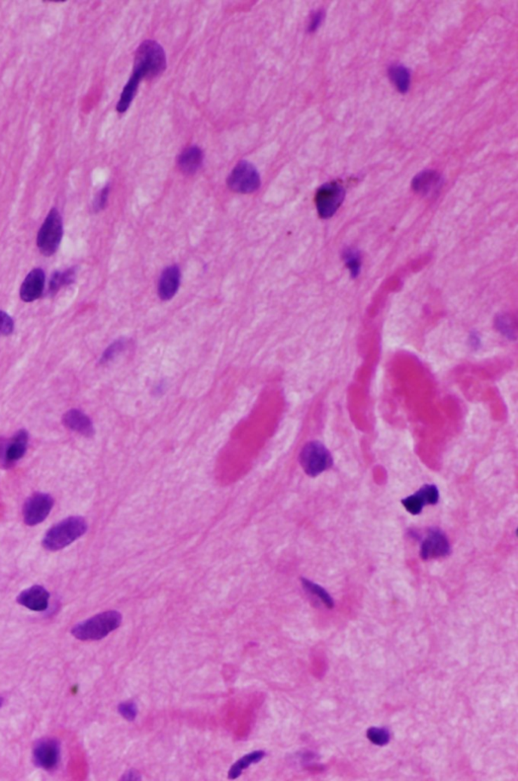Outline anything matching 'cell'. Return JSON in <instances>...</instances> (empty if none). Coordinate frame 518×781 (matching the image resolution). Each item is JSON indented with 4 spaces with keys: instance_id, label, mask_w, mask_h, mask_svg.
<instances>
[{
    "instance_id": "6da1fadb",
    "label": "cell",
    "mask_w": 518,
    "mask_h": 781,
    "mask_svg": "<svg viewBox=\"0 0 518 781\" xmlns=\"http://www.w3.org/2000/svg\"><path fill=\"white\" fill-rule=\"evenodd\" d=\"M122 620L123 616L120 612H102L90 620L74 625L71 634L74 638L81 641H100L106 638L114 630L118 629Z\"/></svg>"
},
{
    "instance_id": "7a4b0ae2",
    "label": "cell",
    "mask_w": 518,
    "mask_h": 781,
    "mask_svg": "<svg viewBox=\"0 0 518 781\" xmlns=\"http://www.w3.org/2000/svg\"><path fill=\"white\" fill-rule=\"evenodd\" d=\"M165 68V53L158 43L145 41L139 46L135 55L133 74L140 79H152L161 74Z\"/></svg>"
},
{
    "instance_id": "3957f363",
    "label": "cell",
    "mask_w": 518,
    "mask_h": 781,
    "mask_svg": "<svg viewBox=\"0 0 518 781\" xmlns=\"http://www.w3.org/2000/svg\"><path fill=\"white\" fill-rule=\"evenodd\" d=\"M86 530L88 524L83 518L77 516L67 518L48 530L43 539V547L50 552L63 549L81 538Z\"/></svg>"
},
{
    "instance_id": "277c9868",
    "label": "cell",
    "mask_w": 518,
    "mask_h": 781,
    "mask_svg": "<svg viewBox=\"0 0 518 781\" xmlns=\"http://www.w3.org/2000/svg\"><path fill=\"white\" fill-rule=\"evenodd\" d=\"M62 236V217H61L58 210L53 208L46 217L44 223L39 230L36 246H38L39 250L43 255L46 257H50L58 250Z\"/></svg>"
},
{
    "instance_id": "5b68a950",
    "label": "cell",
    "mask_w": 518,
    "mask_h": 781,
    "mask_svg": "<svg viewBox=\"0 0 518 781\" xmlns=\"http://www.w3.org/2000/svg\"><path fill=\"white\" fill-rule=\"evenodd\" d=\"M300 462L308 476H316L332 467V456L319 442H310L303 448Z\"/></svg>"
},
{
    "instance_id": "8992f818",
    "label": "cell",
    "mask_w": 518,
    "mask_h": 781,
    "mask_svg": "<svg viewBox=\"0 0 518 781\" xmlns=\"http://www.w3.org/2000/svg\"><path fill=\"white\" fill-rule=\"evenodd\" d=\"M228 187L236 193L250 194L259 189L261 180L257 168L250 161L236 164L227 179Z\"/></svg>"
},
{
    "instance_id": "52a82bcc",
    "label": "cell",
    "mask_w": 518,
    "mask_h": 781,
    "mask_svg": "<svg viewBox=\"0 0 518 781\" xmlns=\"http://www.w3.org/2000/svg\"><path fill=\"white\" fill-rule=\"evenodd\" d=\"M346 196L343 187L336 182H327L319 188L315 197L317 210L322 218H330L341 206Z\"/></svg>"
},
{
    "instance_id": "ba28073f",
    "label": "cell",
    "mask_w": 518,
    "mask_h": 781,
    "mask_svg": "<svg viewBox=\"0 0 518 781\" xmlns=\"http://www.w3.org/2000/svg\"><path fill=\"white\" fill-rule=\"evenodd\" d=\"M53 506L54 500L51 495L36 493L24 505L22 516L25 523L29 526L40 524L49 516Z\"/></svg>"
},
{
    "instance_id": "9c48e42d",
    "label": "cell",
    "mask_w": 518,
    "mask_h": 781,
    "mask_svg": "<svg viewBox=\"0 0 518 781\" xmlns=\"http://www.w3.org/2000/svg\"><path fill=\"white\" fill-rule=\"evenodd\" d=\"M33 758L36 766L53 770L60 761V744L52 737L40 740L34 747Z\"/></svg>"
},
{
    "instance_id": "30bf717a",
    "label": "cell",
    "mask_w": 518,
    "mask_h": 781,
    "mask_svg": "<svg viewBox=\"0 0 518 781\" xmlns=\"http://www.w3.org/2000/svg\"><path fill=\"white\" fill-rule=\"evenodd\" d=\"M451 552L449 540L440 530H430L422 541L420 556L423 559L447 556Z\"/></svg>"
},
{
    "instance_id": "8fae6325",
    "label": "cell",
    "mask_w": 518,
    "mask_h": 781,
    "mask_svg": "<svg viewBox=\"0 0 518 781\" xmlns=\"http://www.w3.org/2000/svg\"><path fill=\"white\" fill-rule=\"evenodd\" d=\"M439 499V493L437 486L426 485L415 495H410L402 500L404 508L411 515H419L423 510L425 505H435Z\"/></svg>"
},
{
    "instance_id": "7c38bea8",
    "label": "cell",
    "mask_w": 518,
    "mask_h": 781,
    "mask_svg": "<svg viewBox=\"0 0 518 781\" xmlns=\"http://www.w3.org/2000/svg\"><path fill=\"white\" fill-rule=\"evenodd\" d=\"M50 594L44 587L35 586L22 591L18 595L17 601L29 610L40 612L45 611L49 605Z\"/></svg>"
},
{
    "instance_id": "4fadbf2b",
    "label": "cell",
    "mask_w": 518,
    "mask_h": 781,
    "mask_svg": "<svg viewBox=\"0 0 518 781\" xmlns=\"http://www.w3.org/2000/svg\"><path fill=\"white\" fill-rule=\"evenodd\" d=\"M45 273L42 269H34L29 272L20 287V295L25 302H33L40 298L44 291Z\"/></svg>"
},
{
    "instance_id": "5bb4252c",
    "label": "cell",
    "mask_w": 518,
    "mask_h": 781,
    "mask_svg": "<svg viewBox=\"0 0 518 781\" xmlns=\"http://www.w3.org/2000/svg\"><path fill=\"white\" fill-rule=\"evenodd\" d=\"M182 274L177 265L168 267L162 272L158 281V295L161 300L172 299L179 291Z\"/></svg>"
},
{
    "instance_id": "9a60e30c",
    "label": "cell",
    "mask_w": 518,
    "mask_h": 781,
    "mask_svg": "<svg viewBox=\"0 0 518 781\" xmlns=\"http://www.w3.org/2000/svg\"><path fill=\"white\" fill-rule=\"evenodd\" d=\"M63 424L66 428L77 432L81 435L88 436V437L93 436L95 433L93 422H91L90 418L79 410H68L63 415Z\"/></svg>"
},
{
    "instance_id": "2e32d148",
    "label": "cell",
    "mask_w": 518,
    "mask_h": 781,
    "mask_svg": "<svg viewBox=\"0 0 518 781\" xmlns=\"http://www.w3.org/2000/svg\"><path fill=\"white\" fill-rule=\"evenodd\" d=\"M203 161H204V153L200 148L198 146H191L179 155L177 164L182 173L186 175H193L200 170Z\"/></svg>"
},
{
    "instance_id": "e0dca14e",
    "label": "cell",
    "mask_w": 518,
    "mask_h": 781,
    "mask_svg": "<svg viewBox=\"0 0 518 781\" xmlns=\"http://www.w3.org/2000/svg\"><path fill=\"white\" fill-rule=\"evenodd\" d=\"M442 179L435 171H423L412 180V189L420 195H428L439 188Z\"/></svg>"
},
{
    "instance_id": "ac0fdd59",
    "label": "cell",
    "mask_w": 518,
    "mask_h": 781,
    "mask_svg": "<svg viewBox=\"0 0 518 781\" xmlns=\"http://www.w3.org/2000/svg\"><path fill=\"white\" fill-rule=\"evenodd\" d=\"M29 434L26 430L18 431L9 441L6 453V465H11L17 462L27 451Z\"/></svg>"
},
{
    "instance_id": "d6986e66",
    "label": "cell",
    "mask_w": 518,
    "mask_h": 781,
    "mask_svg": "<svg viewBox=\"0 0 518 781\" xmlns=\"http://www.w3.org/2000/svg\"><path fill=\"white\" fill-rule=\"evenodd\" d=\"M388 74L397 90L402 93H407L411 82V74L408 68L401 64H393L388 69Z\"/></svg>"
},
{
    "instance_id": "ffe728a7",
    "label": "cell",
    "mask_w": 518,
    "mask_h": 781,
    "mask_svg": "<svg viewBox=\"0 0 518 781\" xmlns=\"http://www.w3.org/2000/svg\"><path fill=\"white\" fill-rule=\"evenodd\" d=\"M140 81L141 79H139L137 75L132 74V76L130 77L129 81L127 82L124 90L122 91L120 100H118V105H116V111H118V113H125V112L129 109V107L131 106L135 95H136L137 90H138Z\"/></svg>"
},
{
    "instance_id": "44dd1931",
    "label": "cell",
    "mask_w": 518,
    "mask_h": 781,
    "mask_svg": "<svg viewBox=\"0 0 518 781\" xmlns=\"http://www.w3.org/2000/svg\"><path fill=\"white\" fill-rule=\"evenodd\" d=\"M266 753L264 752V751H254V752H251L250 754L243 756L240 760H238V761L230 768L228 777H229L230 780H236V778H238L239 776L241 775L242 771H243L244 769L248 768L250 765L259 763V762L261 761V760L266 757Z\"/></svg>"
},
{
    "instance_id": "7402d4cb",
    "label": "cell",
    "mask_w": 518,
    "mask_h": 781,
    "mask_svg": "<svg viewBox=\"0 0 518 781\" xmlns=\"http://www.w3.org/2000/svg\"><path fill=\"white\" fill-rule=\"evenodd\" d=\"M75 279V269H69L67 271L57 272L52 276L51 281H50L49 290L51 293H56L59 290L66 285L71 284L74 282Z\"/></svg>"
},
{
    "instance_id": "603a6c76",
    "label": "cell",
    "mask_w": 518,
    "mask_h": 781,
    "mask_svg": "<svg viewBox=\"0 0 518 781\" xmlns=\"http://www.w3.org/2000/svg\"><path fill=\"white\" fill-rule=\"evenodd\" d=\"M302 582L303 585H304L306 590L309 591V592L312 593L313 595L317 596V597H318L319 599H320L321 601L323 602L324 604H325L326 606L328 607V608L331 609L334 607V602H333V599L330 597V595L327 593V591L324 590V589L322 588V587L319 586V585L314 584L313 583V582L309 581V580L303 579Z\"/></svg>"
},
{
    "instance_id": "cb8c5ba5",
    "label": "cell",
    "mask_w": 518,
    "mask_h": 781,
    "mask_svg": "<svg viewBox=\"0 0 518 781\" xmlns=\"http://www.w3.org/2000/svg\"><path fill=\"white\" fill-rule=\"evenodd\" d=\"M367 739L376 746H385L389 743V730L385 728H371L367 730Z\"/></svg>"
},
{
    "instance_id": "d4e9b609",
    "label": "cell",
    "mask_w": 518,
    "mask_h": 781,
    "mask_svg": "<svg viewBox=\"0 0 518 781\" xmlns=\"http://www.w3.org/2000/svg\"><path fill=\"white\" fill-rule=\"evenodd\" d=\"M344 260H346L348 268L350 269L351 274L353 276H357L360 269V259L358 253L355 252V250L348 248L344 253Z\"/></svg>"
},
{
    "instance_id": "484cf974",
    "label": "cell",
    "mask_w": 518,
    "mask_h": 781,
    "mask_svg": "<svg viewBox=\"0 0 518 781\" xmlns=\"http://www.w3.org/2000/svg\"><path fill=\"white\" fill-rule=\"evenodd\" d=\"M118 710L121 716L129 721H133L137 718V714H138V707H137L136 702H134V701L121 703L118 705Z\"/></svg>"
},
{
    "instance_id": "4316f807",
    "label": "cell",
    "mask_w": 518,
    "mask_h": 781,
    "mask_svg": "<svg viewBox=\"0 0 518 781\" xmlns=\"http://www.w3.org/2000/svg\"><path fill=\"white\" fill-rule=\"evenodd\" d=\"M125 345L127 344H125V342L123 341V340H118V341L111 344V346L104 351V353L102 354V360H100L102 363H107L109 362V361L113 360L118 354H120L121 352L124 350Z\"/></svg>"
},
{
    "instance_id": "83f0119b",
    "label": "cell",
    "mask_w": 518,
    "mask_h": 781,
    "mask_svg": "<svg viewBox=\"0 0 518 781\" xmlns=\"http://www.w3.org/2000/svg\"><path fill=\"white\" fill-rule=\"evenodd\" d=\"M15 330V323L13 319L6 312L0 310V337L9 335Z\"/></svg>"
},
{
    "instance_id": "f1b7e54d",
    "label": "cell",
    "mask_w": 518,
    "mask_h": 781,
    "mask_svg": "<svg viewBox=\"0 0 518 781\" xmlns=\"http://www.w3.org/2000/svg\"><path fill=\"white\" fill-rule=\"evenodd\" d=\"M109 194V186L104 187V188L97 194V198H95V202H93V210H95V212H99L100 210L104 209V207L107 206Z\"/></svg>"
},
{
    "instance_id": "f546056e",
    "label": "cell",
    "mask_w": 518,
    "mask_h": 781,
    "mask_svg": "<svg viewBox=\"0 0 518 781\" xmlns=\"http://www.w3.org/2000/svg\"><path fill=\"white\" fill-rule=\"evenodd\" d=\"M324 15H324V13L322 11H316V13H313L311 20H310L309 27H308V29H309V32H315L317 29H318L319 27H320L322 22H323Z\"/></svg>"
},
{
    "instance_id": "4dcf8cb0",
    "label": "cell",
    "mask_w": 518,
    "mask_h": 781,
    "mask_svg": "<svg viewBox=\"0 0 518 781\" xmlns=\"http://www.w3.org/2000/svg\"><path fill=\"white\" fill-rule=\"evenodd\" d=\"M8 442H6L4 438H0V462L6 465V448H8Z\"/></svg>"
},
{
    "instance_id": "1f68e13d",
    "label": "cell",
    "mask_w": 518,
    "mask_h": 781,
    "mask_svg": "<svg viewBox=\"0 0 518 781\" xmlns=\"http://www.w3.org/2000/svg\"><path fill=\"white\" fill-rule=\"evenodd\" d=\"M140 778H141V775H140V774H139V773H137L136 770H131V771H129V773H125V775L123 776L122 780H140Z\"/></svg>"
},
{
    "instance_id": "d6a6232c",
    "label": "cell",
    "mask_w": 518,
    "mask_h": 781,
    "mask_svg": "<svg viewBox=\"0 0 518 781\" xmlns=\"http://www.w3.org/2000/svg\"><path fill=\"white\" fill-rule=\"evenodd\" d=\"M2 703H4V700H2L1 697H0V707H2Z\"/></svg>"
}]
</instances>
